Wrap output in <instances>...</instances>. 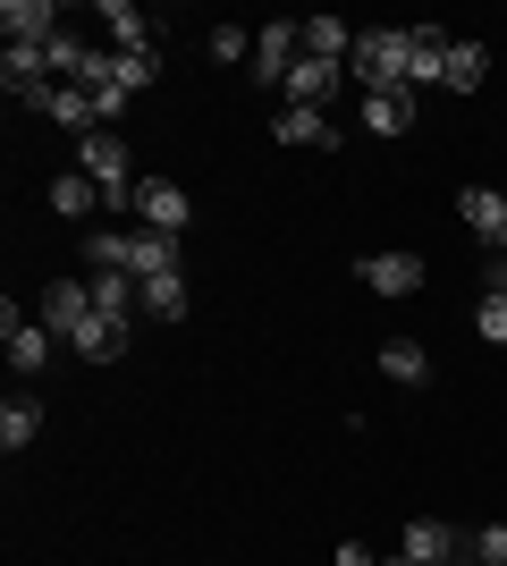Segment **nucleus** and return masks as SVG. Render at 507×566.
I'll return each instance as SVG.
<instances>
[{
	"mask_svg": "<svg viewBox=\"0 0 507 566\" xmlns=\"http://www.w3.org/2000/svg\"><path fill=\"white\" fill-rule=\"evenodd\" d=\"M25 111H43L51 127H68L76 144H85V136H94V127H102V111H94V94H85V85H51V94H34V102H25Z\"/></svg>",
	"mask_w": 507,
	"mask_h": 566,
	"instance_id": "nucleus-6",
	"label": "nucleus"
},
{
	"mask_svg": "<svg viewBox=\"0 0 507 566\" xmlns=\"http://www.w3.org/2000/svg\"><path fill=\"white\" fill-rule=\"evenodd\" d=\"M414 111H423V102H414L406 85H398V94H363V102H356V118L372 127V136H406V127H414Z\"/></svg>",
	"mask_w": 507,
	"mask_h": 566,
	"instance_id": "nucleus-14",
	"label": "nucleus"
},
{
	"mask_svg": "<svg viewBox=\"0 0 507 566\" xmlns=\"http://www.w3.org/2000/svg\"><path fill=\"white\" fill-rule=\"evenodd\" d=\"M51 212H60V220H94L102 212V187L85 178V169H60V178H51Z\"/></svg>",
	"mask_w": 507,
	"mask_h": 566,
	"instance_id": "nucleus-18",
	"label": "nucleus"
},
{
	"mask_svg": "<svg viewBox=\"0 0 507 566\" xmlns=\"http://www.w3.org/2000/svg\"><path fill=\"white\" fill-rule=\"evenodd\" d=\"M398 549H406L414 566H448V558H465V533H448V524H432V516H414L406 533H398Z\"/></svg>",
	"mask_w": 507,
	"mask_h": 566,
	"instance_id": "nucleus-11",
	"label": "nucleus"
},
{
	"mask_svg": "<svg viewBox=\"0 0 507 566\" xmlns=\"http://www.w3.org/2000/svg\"><path fill=\"white\" fill-rule=\"evenodd\" d=\"M296 25H305V51H314V60H338V69L356 60V25L347 18H296Z\"/></svg>",
	"mask_w": 507,
	"mask_h": 566,
	"instance_id": "nucleus-19",
	"label": "nucleus"
},
{
	"mask_svg": "<svg viewBox=\"0 0 507 566\" xmlns=\"http://www.w3.org/2000/svg\"><path fill=\"white\" fill-rule=\"evenodd\" d=\"M136 220H145V229H161V237H178L194 220V195L178 187V178H145V187H136Z\"/></svg>",
	"mask_w": 507,
	"mask_h": 566,
	"instance_id": "nucleus-5",
	"label": "nucleus"
},
{
	"mask_svg": "<svg viewBox=\"0 0 507 566\" xmlns=\"http://www.w3.org/2000/svg\"><path fill=\"white\" fill-rule=\"evenodd\" d=\"M338 76H347L338 60H314V51H305V60L288 69V85H279V94H288L296 111H330V102H338Z\"/></svg>",
	"mask_w": 507,
	"mask_h": 566,
	"instance_id": "nucleus-7",
	"label": "nucleus"
},
{
	"mask_svg": "<svg viewBox=\"0 0 507 566\" xmlns=\"http://www.w3.org/2000/svg\"><path fill=\"white\" fill-rule=\"evenodd\" d=\"M381 373L398 380V389H423V380H432V355L414 347V338H389V347H381Z\"/></svg>",
	"mask_w": 507,
	"mask_h": 566,
	"instance_id": "nucleus-22",
	"label": "nucleus"
},
{
	"mask_svg": "<svg viewBox=\"0 0 507 566\" xmlns=\"http://www.w3.org/2000/svg\"><path fill=\"white\" fill-rule=\"evenodd\" d=\"M465 558H474V566H507V524H483V533H465Z\"/></svg>",
	"mask_w": 507,
	"mask_h": 566,
	"instance_id": "nucleus-27",
	"label": "nucleus"
},
{
	"mask_svg": "<svg viewBox=\"0 0 507 566\" xmlns=\"http://www.w3.org/2000/svg\"><path fill=\"white\" fill-rule=\"evenodd\" d=\"M356 280L372 287V296H414V287H423V254H363Z\"/></svg>",
	"mask_w": 507,
	"mask_h": 566,
	"instance_id": "nucleus-9",
	"label": "nucleus"
},
{
	"mask_svg": "<svg viewBox=\"0 0 507 566\" xmlns=\"http://www.w3.org/2000/svg\"><path fill=\"white\" fill-rule=\"evenodd\" d=\"M127 338H136V322H110V313H94V322H85V338H76L68 355H85V364H119Z\"/></svg>",
	"mask_w": 507,
	"mask_h": 566,
	"instance_id": "nucleus-17",
	"label": "nucleus"
},
{
	"mask_svg": "<svg viewBox=\"0 0 507 566\" xmlns=\"http://www.w3.org/2000/svg\"><path fill=\"white\" fill-rule=\"evenodd\" d=\"M94 313L136 322V313H145V280H136V271H94Z\"/></svg>",
	"mask_w": 507,
	"mask_h": 566,
	"instance_id": "nucleus-13",
	"label": "nucleus"
},
{
	"mask_svg": "<svg viewBox=\"0 0 507 566\" xmlns=\"http://www.w3.org/2000/svg\"><path fill=\"white\" fill-rule=\"evenodd\" d=\"M187 305H194V296H187V271L145 280V313H152V322H187Z\"/></svg>",
	"mask_w": 507,
	"mask_h": 566,
	"instance_id": "nucleus-23",
	"label": "nucleus"
},
{
	"mask_svg": "<svg viewBox=\"0 0 507 566\" xmlns=\"http://www.w3.org/2000/svg\"><path fill=\"white\" fill-rule=\"evenodd\" d=\"M212 60L220 69H237V60L254 69V34H245V25H212Z\"/></svg>",
	"mask_w": 507,
	"mask_h": 566,
	"instance_id": "nucleus-26",
	"label": "nucleus"
},
{
	"mask_svg": "<svg viewBox=\"0 0 507 566\" xmlns=\"http://www.w3.org/2000/svg\"><path fill=\"white\" fill-rule=\"evenodd\" d=\"M127 271H136V280H161V271H178V237H161V229H127Z\"/></svg>",
	"mask_w": 507,
	"mask_h": 566,
	"instance_id": "nucleus-16",
	"label": "nucleus"
},
{
	"mask_svg": "<svg viewBox=\"0 0 507 566\" xmlns=\"http://www.w3.org/2000/svg\"><path fill=\"white\" fill-rule=\"evenodd\" d=\"M381 566H414V558H406V549H398V558H381Z\"/></svg>",
	"mask_w": 507,
	"mask_h": 566,
	"instance_id": "nucleus-28",
	"label": "nucleus"
},
{
	"mask_svg": "<svg viewBox=\"0 0 507 566\" xmlns=\"http://www.w3.org/2000/svg\"><path fill=\"white\" fill-rule=\"evenodd\" d=\"M152 76H161V51H119V94H152Z\"/></svg>",
	"mask_w": 507,
	"mask_h": 566,
	"instance_id": "nucleus-24",
	"label": "nucleus"
},
{
	"mask_svg": "<svg viewBox=\"0 0 507 566\" xmlns=\"http://www.w3.org/2000/svg\"><path fill=\"white\" fill-rule=\"evenodd\" d=\"M356 85L363 94H398L406 85L414 94V25H372V34H356Z\"/></svg>",
	"mask_w": 507,
	"mask_h": 566,
	"instance_id": "nucleus-1",
	"label": "nucleus"
},
{
	"mask_svg": "<svg viewBox=\"0 0 507 566\" xmlns=\"http://www.w3.org/2000/svg\"><path fill=\"white\" fill-rule=\"evenodd\" d=\"M296 60H305V25H288V18H279V25H254V85L279 94Z\"/></svg>",
	"mask_w": 507,
	"mask_h": 566,
	"instance_id": "nucleus-4",
	"label": "nucleus"
},
{
	"mask_svg": "<svg viewBox=\"0 0 507 566\" xmlns=\"http://www.w3.org/2000/svg\"><path fill=\"white\" fill-rule=\"evenodd\" d=\"M94 25L110 34V51H161V43H152V18L136 9V0H102Z\"/></svg>",
	"mask_w": 507,
	"mask_h": 566,
	"instance_id": "nucleus-10",
	"label": "nucleus"
},
{
	"mask_svg": "<svg viewBox=\"0 0 507 566\" xmlns=\"http://www.w3.org/2000/svg\"><path fill=\"white\" fill-rule=\"evenodd\" d=\"M271 136H279V144H296V153H338V127H330V111H296V102H279Z\"/></svg>",
	"mask_w": 507,
	"mask_h": 566,
	"instance_id": "nucleus-8",
	"label": "nucleus"
},
{
	"mask_svg": "<svg viewBox=\"0 0 507 566\" xmlns=\"http://www.w3.org/2000/svg\"><path fill=\"white\" fill-rule=\"evenodd\" d=\"M474 331H483L490 347H507V287H483V305H474Z\"/></svg>",
	"mask_w": 507,
	"mask_h": 566,
	"instance_id": "nucleus-25",
	"label": "nucleus"
},
{
	"mask_svg": "<svg viewBox=\"0 0 507 566\" xmlns=\"http://www.w3.org/2000/svg\"><path fill=\"white\" fill-rule=\"evenodd\" d=\"M448 566H474V558H448Z\"/></svg>",
	"mask_w": 507,
	"mask_h": 566,
	"instance_id": "nucleus-29",
	"label": "nucleus"
},
{
	"mask_svg": "<svg viewBox=\"0 0 507 566\" xmlns=\"http://www.w3.org/2000/svg\"><path fill=\"white\" fill-rule=\"evenodd\" d=\"M457 212H465V229L483 237V245H499V237H507V195H499V187H465Z\"/></svg>",
	"mask_w": 507,
	"mask_h": 566,
	"instance_id": "nucleus-15",
	"label": "nucleus"
},
{
	"mask_svg": "<svg viewBox=\"0 0 507 566\" xmlns=\"http://www.w3.org/2000/svg\"><path fill=\"white\" fill-rule=\"evenodd\" d=\"M483 76H490L483 43H465V34H448V69H440V85H448V94H474Z\"/></svg>",
	"mask_w": 507,
	"mask_h": 566,
	"instance_id": "nucleus-20",
	"label": "nucleus"
},
{
	"mask_svg": "<svg viewBox=\"0 0 507 566\" xmlns=\"http://www.w3.org/2000/svg\"><path fill=\"white\" fill-rule=\"evenodd\" d=\"M34 440H43V406H34V398H9V406H0V449L18 457V449H34Z\"/></svg>",
	"mask_w": 507,
	"mask_h": 566,
	"instance_id": "nucleus-21",
	"label": "nucleus"
},
{
	"mask_svg": "<svg viewBox=\"0 0 507 566\" xmlns=\"http://www.w3.org/2000/svg\"><path fill=\"white\" fill-rule=\"evenodd\" d=\"M34 322H43L60 347H76L85 322H94V280H51L43 296H34Z\"/></svg>",
	"mask_w": 507,
	"mask_h": 566,
	"instance_id": "nucleus-3",
	"label": "nucleus"
},
{
	"mask_svg": "<svg viewBox=\"0 0 507 566\" xmlns=\"http://www.w3.org/2000/svg\"><path fill=\"white\" fill-rule=\"evenodd\" d=\"M0 25H9V43L51 51V34H60V9H51V0H0Z\"/></svg>",
	"mask_w": 507,
	"mask_h": 566,
	"instance_id": "nucleus-12",
	"label": "nucleus"
},
{
	"mask_svg": "<svg viewBox=\"0 0 507 566\" xmlns=\"http://www.w3.org/2000/svg\"><path fill=\"white\" fill-rule=\"evenodd\" d=\"M76 161H85V178L102 187V212H136V153H127V136L119 127H94V136L76 144Z\"/></svg>",
	"mask_w": 507,
	"mask_h": 566,
	"instance_id": "nucleus-2",
	"label": "nucleus"
}]
</instances>
